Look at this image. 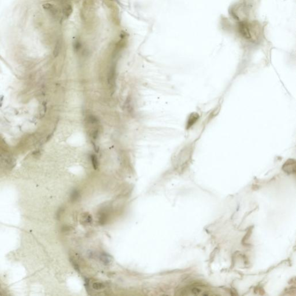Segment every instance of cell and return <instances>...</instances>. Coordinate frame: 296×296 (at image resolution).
Masks as SVG:
<instances>
[{"instance_id":"obj_8","label":"cell","mask_w":296,"mask_h":296,"mask_svg":"<svg viewBox=\"0 0 296 296\" xmlns=\"http://www.w3.org/2000/svg\"><path fill=\"white\" fill-rule=\"evenodd\" d=\"M91 159L92 161V164L93 165V167L94 169H97L99 166V163L98 160L97 159V157L94 155H92L91 157Z\"/></svg>"},{"instance_id":"obj_11","label":"cell","mask_w":296,"mask_h":296,"mask_svg":"<svg viewBox=\"0 0 296 296\" xmlns=\"http://www.w3.org/2000/svg\"><path fill=\"white\" fill-rule=\"evenodd\" d=\"M112 1H113V0H112Z\"/></svg>"},{"instance_id":"obj_3","label":"cell","mask_w":296,"mask_h":296,"mask_svg":"<svg viewBox=\"0 0 296 296\" xmlns=\"http://www.w3.org/2000/svg\"><path fill=\"white\" fill-rule=\"evenodd\" d=\"M199 118H200V116H199V115L198 113H192L190 115V116L188 119L187 124V129L190 128L194 124L196 123V122L197 121Z\"/></svg>"},{"instance_id":"obj_1","label":"cell","mask_w":296,"mask_h":296,"mask_svg":"<svg viewBox=\"0 0 296 296\" xmlns=\"http://www.w3.org/2000/svg\"><path fill=\"white\" fill-rule=\"evenodd\" d=\"M178 295L181 296H212L215 295L204 285L192 284L185 286L178 291Z\"/></svg>"},{"instance_id":"obj_9","label":"cell","mask_w":296,"mask_h":296,"mask_svg":"<svg viewBox=\"0 0 296 296\" xmlns=\"http://www.w3.org/2000/svg\"><path fill=\"white\" fill-rule=\"evenodd\" d=\"M104 284L101 282H94L93 284V288L96 290H100L104 288Z\"/></svg>"},{"instance_id":"obj_2","label":"cell","mask_w":296,"mask_h":296,"mask_svg":"<svg viewBox=\"0 0 296 296\" xmlns=\"http://www.w3.org/2000/svg\"><path fill=\"white\" fill-rule=\"evenodd\" d=\"M285 173H293L296 172V161L294 159H289L284 164L282 167Z\"/></svg>"},{"instance_id":"obj_4","label":"cell","mask_w":296,"mask_h":296,"mask_svg":"<svg viewBox=\"0 0 296 296\" xmlns=\"http://www.w3.org/2000/svg\"><path fill=\"white\" fill-rule=\"evenodd\" d=\"M43 8L44 9L49 11L53 16H56L57 15V9L55 7L50 4H45L43 5Z\"/></svg>"},{"instance_id":"obj_7","label":"cell","mask_w":296,"mask_h":296,"mask_svg":"<svg viewBox=\"0 0 296 296\" xmlns=\"http://www.w3.org/2000/svg\"><path fill=\"white\" fill-rule=\"evenodd\" d=\"M61 47H62L61 42L60 41H58L57 42L56 46H55V48H54V53H53V54H54V55L55 57L57 56L59 54V53L60 52V50H61Z\"/></svg>"},{"instance_id":"obj_6","label":"cell","mask_w":296,"mask_h":296,"mask_svg":"<svg viewBox=\"0 0 296 296\" xmlns=\"http://www.w3.org/2000/svg\"><path fill=\"white\" fill-rule=\"evenodd\" d=\"M73 12V9H72V7L71 5H68L67 6H65L63 9V12H64V15L66 16V17H68L69 16L71 13Z\"/></svg>"},{"instance_id":"obj_5","label":"cell","mask_w":296,"mask_h":296,"mask_svg":"<svg viewBox=\"0 0 296 296\" xmlns=\"http://www.w3.org/2000/svg\"><path fill=\"white\" fill-rule=\"evenodd\" d=\"M81 221L83 224H85L86 225L90 224L92 222L91 216L87 213H83L81 218Z\"/></svg>"},{"instance_id":"obj_10","label":"cell","mask_w":296,"mask_h":296,"mask_svg":"<svg viewBox=\"0 0 296 296\" xmlns=\"http://www.w3.org/2000/svg\"><path fill=\"white\" fill-rule=\"evenodd\" d=\"M79 194L78 193V191H76L75 190L74 191L72 194H71V201H76V200L79 198Z\"/></svg>"}]
</instances>
